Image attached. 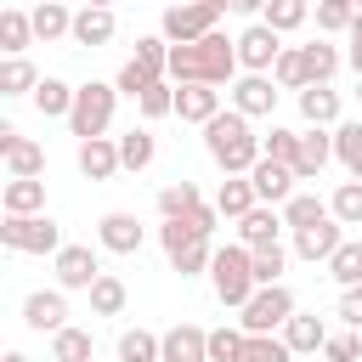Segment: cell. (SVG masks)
Masks as SVG:
<instances>
[{"instance_id": "obj_1", "label": "cell", "mask_w": 362, "mask_h": 362, "mask_svg": "<svg viewBox=\"0 0 362 362\" xmlns=\"http://www.w3.org/2000/svg\"><path fill=\"white\" fill-rule=\"evenodd\" d=\"M238 68H243L238 62V40H226L221 28L192 40V45H170V74L181 85H226Z\"/></svg>"}, {"instance_id": "obj_2", "label": "cell", "mask_w": 362, "mask_h": 362, "mask_svg": "<svg viewBox=\"0 0 362 362\" xmlns=\"http://www.w3.org/2000/svg\"><path fill=\"white\" fill-rule=\"evenodd\" d=\"M204 147H209V158L226 170V175H249L260 158H266V141L249 130V119L232 107V113H215L209 124H204Z\"/></svg>"}, {"instance_id": "obj_3", "label": "cell", "mask_w": 362, "mask_h": 362, "mask_svg": "<svg viewBox=\"0 0 362 362\" xmlns=\"http://www.w3.org/2000/svg\"><path fill=\"white\" fill-rule=\"evenodd\" d=\"M209 277H215V300L221 305H249L255 300V260H249V249L243 243H226V249H215V260H209Z\"/></svg>"}, {"instance_id": "obj_4", "label": "cell", "mask_w": 362, "mask_h": 362, "mask_svg": "<svg viewBox=\"0 0 362 362\" xmlns=\"http://www.w3.org/2000/svg\"><path fill=\"white\" fill-rule=\"evenodd\" d=\"M0 243L17 249V255H62V226L51 215H6Z\"/></svg>"}, {"instance_id": "obj_5", "label": "cell", "mask_w": 362, "mask_h": 362, "mask_svg": "<svg viewBox=\"0 0 362 362\" xmlns=\"http://www.w3.org/2000/svg\"><path fill=\"white\" fill-rule=\"evenodd\" d=\"M113 96H119V85H102V79L79 85V90H74V113H68V130H74L79 141H96V136L107 130V119H113Z\"/></svg>"}, {"instance_id": "obj_6", "label": "cell", "mask_w": 362, "mask_h": 362, "mask_svg": "<svg viewBox=\"0 0 362 362\" xmlns=\"http://www.w3.org/2000/svg\"><path fill=\"white\" fill-rule=\"evenodd\" d=\"M215 6L209 0H175V6H164V40L170 45H192V40H204V34H215Z\"/></svg>"}, {"instance_id": "obj_7", "label": "cell", "mask_w": 362, "mask_h": 362, "mask_svg": "<svg viewBox=\"0 0 362 362\" xmlns=\"http://www.w3.org/2000/svg\"><path fill=\"white\" fill-rule=\"evenodd\" d=\"M288 317H294V294H288L283 283L255 288V300L243 305V334H272V328H283Z\"/></svg>"}, {"instance_id": "obj_8", "label": "cell", "mask_w": 362, "mask_h": 362, "mask_svg": "<svg viewBox=\"0 0 362 362\" xmlns=\"http://www.w3.org/2000/svg\"><path fill=\"white\" fill-rule=\"evenodd\" d=\"M277 57H283V34H277V28H266V23H249V28L238 34V62H243L249 74H266V68H277Z\"/></svg>"}, {"instance_id": "obj_9", "label": "cell", "mask_w": 362, "mask_h": 362, "mask_svg": "<svg viewBox=\"0 0 362 362\" xmlns=\"http://www.w3.org/2000/svg\"><path fill=\"white\" fill-rule=\"evenodd\" d=\"M23 322H28L34 334H62V328H68V300H62V288H34V294L23 300Z\"/></svg>"}, {"instance_id": "obj_10", "label": "cell", "mask_w": 362, "mask_h": 362, "mask_svg": "<svg viewBox=\"0 0 362 362\" xmlns=\"http://www.w3.org/2000/svg\"><path fill=\"white\" fill-rule=\"evenodd\" d=\"M249 181H255V198H260V204H288L300 175H294L288 164H277V158H260V164L249 170Z\"/></svg>"}, {"instance_id": "obj_11", "label": "cell", "mask_w": 362, "mask_h": 362, "mask_svg": "<svg viewBox=\"0 0 362 362\" xmlns=\"http://www.w3.org/2000/svg\"><path fill=\"white\" fill-rule=\"evenodd\" d=\"M277 79H266V74H243L238 85H232V107L243 113V119H260V113H272L277 107V90H272Z\"/></svg>"}, {"instance_id": "obj_12", "label": "cell", "mask_w": 362, "mask_h": 362, "mask_svg": "<svg viewBox=\"0 0 362 362\" xmlns=\"http://www.w3.org/2000/svg\"><path fill=\"white\" fill-rule=\"evenodd\" d=\"M339 243H345V238H339V221H334V215L317 221V226H300V232H294V255H300V260H322V266H328Z\"/></svg>"}, {"instance_id": "obj_13", "label": "cell", "mask_w": 362, "mask_h": 362, "mask_svg": "<svg viewBox=\"0 0 362 362\" xmlns=\"http://www.w3.org/2000/svg\"><path fill=\"white\" fill-rule=\"evenodd\" d=\"M96 277H102L96 255H90L85 243H62V255H57V283H62V288H90Z\"/></svg>"}, {"instance_id": "obj_14", "label": "cell", "mask_w": 362, "mask_h": 362, "mask_svg": "<svg viewBox=\"0 0 362 362\" xmlns=\"http://www.w3.org/2000/svg\"><path fill=\"white\" fill-rule=\"evenodd\" d=\"M164 362H209V334L198 322H175L164 334Z\"/></svg>"}, {"instance_id": "obj_15", "label": "cell", "mask_w": 362, "mask_h": 362, "mask_svg": "<svg viewBox=\"0 0 362 362\" xmlns=\"http://www.w3.org/2000/svg\"><path fill=\"white\" fill-rule=\"evenodd\" d=\"M113 28H119V23H113V11H107V6H79V11H74V34H68V40L96 51V45H107V40H113Z\"/></svg>"}, {"instance_id": "obj_16", "label": "cell", "mask_w": 362, "mask_h": 362, "mask_svg": "<svg viewBox=\"0 0 362 362\" xmlns=\"http://www.w3.org/2000/svg\"><path fill=\"white\" fill-rule=\"evenodd\" d=\"M96 238H102V249H113V255H136V249H141V221L124 215V209H113V215H102Z\"/></svg>"}, {"instance_id": "obj_17", "label": "cell", "mask_w": 362, "mask_h": 362, "mask_svg": "<svg viewBox=\"0 0 362 362\" xmlns=\"http://www.w3.org/2000/svg\"><path fill=\"white\" fill-rule=\"evenodd\" d=\"M175 113H181L187 124H209V119L221 113V90H215V85H181V90H175Z\"/></svg>"}, {"instance_id": "obj_18", "label": "cell", "mask_w": 362, "mask_h": 362, "mask_svg": "<svg viewBox=\"0 0 362 362\" xmlns=\"http://www.w3.org/2000/svg\"><path fill=\"white\" fill-rule=\"evenodd\" d=\"M288 221L277 215V209H266V204H255L243 221H238V238H243V249H266V243H277V232H283Z\"/></svg>"}, {"instance_id": "obj_19", "label": "cell", "mask_w": 362, "mask_h": 362, "mask_svg": "<svg viewBox=\"0 0 362 362\" xmlns=\"http://www.w3.org/2000/svg\"><path fill=\"white\" fill-rule=\"evenodd\" d=\"M0 204H6V215H40L45 209V181L40 175H11Z\"/></svg>"}, {"instance_id": "obj_20", "label": "cell", "mask_w": 362, "mask_h": 362, "mask_svg": "<svg viewBox=\"0 0 362 362\" xmlns=\"http://www.w3.org/2000/svg\"><path fill=\"white\" fill-rule=\"evenodd\" d=\"M79 170H85L90 181H107L113 170H124V164H119V141H107V136L79 141Z\"/></svg>"}, {"instance_id": "obj_21", "label": "cell", "mask_w": 362, "mask_h": 362, "mask_svg": "<svg viewBox=\"0 0 362 362\" xmlns=\"http://www.w3.org/2000/svg\"><path fill=\"white\" fill-rule=\"evenodd\" d=\"M255 204H260V198H255V181H249V175H226L221 192H215V209H221L226 221H243Z\"/></svg>"}, {"instance_id": "obj_22", "label": "cell", "mask_w": 362, "mask_h": 362, "mask_svg": "<svg viewBox=\"0 0 362 362\" xmlns=\"http://www.w3.org/2000/svg\"><path fill=\"white\" fill-rule=\"evenodd\" d=\"M283 339H288V351H300V356H305V351H322V345H328V328H322V317H317V311H311V317H305V311H294V317L283 322Z\"/></svg>"}, {"instance_id": "obj_23", "label": "cell", "mask_w": 362, "mask_h": 362, "mask_svg": "<svg viewBox=\"0 0 362 362\" xmlns=\"http://www.w3.org/2000/svg\"><path fill=\"white\" fill-rule=\"evenodd\" d=\"M328 158H334V136H322V130L311 124V130L300 136V158H294V175H300V181H311V175H317Z\"/></svg>"}, {"instance_id": "obj_24", "label": "cell", "mask_w": 362, "mask_h": 362, "mask_svg": "<svg viewBox=\"0 0 362 362\" xmlns=\"http://www.w3.org/2000/svg\"><path fill=\"white\" fill-rule=\"evenodd\" d=\"M28 17H34V40H62V34H74V11H68L62 0H40Z\"/></svg>"}, {"instance_id": "obj_25", "label": "cell", "mask_w": 362, "mask_h": 362, "mask_svg": "<svg viewBox=\"0 0 362 362\" xmlns=\"http://www.w3.org/2000/svg\"><path fill=\"white\" fill-rule=\"evenodd\" d=\"M28 40H34V17L17 11V6H6V11H0V51H6V57H23Z\"/></svg>"}, {"instance_id": "obj_26", "label": "cell", "mask_w": 362, "mask_h": 362, "mask_svg": "<svg viewBox=\"0 0 362 362\" xmlns=\"http://www.w3.org/2000/svg\"><path fill=\"white\" fill-rule=\"evenodd\" d=\"M34 107H40L45 119H68V113H74V85H62V79L45 74V79L34 85Z\"/></svg>"}, {"instance_id": "obj_27", "label": "cell", "mask_w": 362, "mask_h": 362, "mask_svg": "<svg viewBox=\"0 0 362 362\" xmlns=\"http://www.w3.org/2000/svg\"><path fill=\"white\" fill-rule=\"evenodd\" d=\"M300 113H305V124L322 130V124L339 119V96H334L328 85H305V90H300Z\"/></svg>"}, {"instance_id": "obj_28", "label": "cell", "mask_w": 362, "mask_h": 362, "mask_svg": "<svg viewBox=\"0 0 362 362\" xmlns=\"http://www.w3.org/2000/svg\"><path fill=\"white\" fill-rule=\"evenodd\" d=\"M119 362H164V334H147V328L119 334Z\"/></svg>"}, {"instance_id": "obj_29", "label": "cell", "mask_w": 362, "mask_h": 362, "mask_svg": "<svg viewBox=\"0 0 362 362\" xmlns=\"http://www.w3.org/2000/svg\"><path fill=\"white\" fill-rule=\"evenodd\" d=\"M34 85H40V68L28 62V57H6L0 62V96H34Z\"/></svg>"}, {"instance_id": "obj_30", "label": "cell", "mask_w": 362, "mask_h": 362, "mask_svg": "<svg viewBox=\"0 0 362 362\" xmlns=\"http://www.w3.org/2000/svg\"><path fill=\"white\" fill-rule=\"evenodd\" d=\"M334 158L351 170V181H362V119H351V124L334 130Z\"/></svg>"}, {"instance_id": "obj_31", "label": "cell", "mask_w": 362, "mask_h": 362, "mask_svg": "<svg viewBox=\"0 0 362 362\" xmlns=\"http://www.w3.org/2000/svg\"><path fill=\"white\" fill-rule=\"evenodd\" d=\"M85 294H90V311H96V317H119V311H124V283H119L113 272H102Z\"/></svg>"}, {"instance_id": "obj_32", "label": "cell", "mask_w": 362, "mask_h": 362, "mask_svg": "<svg viewBox=\"0 0 362 362\" xmlns=\"http://www.w3.org/2000/svg\"><path fill=\"white\" fill-rule=\"evenodd\" d=\"M300 57H305V85H328L334 79V68H339V51L334 45H300Z\"/></svg>"}, {"instance_id": "obj_33", "label": "cell", "mask_w": 362, "mask_h": 362, "mask_svg": "<svg viewBox=\"0 0 362 362\" xmlns=\"http://www.w3.org/2000/svg\"><path fill=\"white\" fill-rule=\"evenodd\" d=\"M153 153H158V147H153V130H124V136H119V164H124V170H147Z\"/></svg>"}, {"instance_id": "obj_34", "label": "cell", "mask_w": 362, "mask_h": 362, "mask_svg": "<svg viewBox=\"0 0 362 362\" xmlns=\"http://www.w3.org/2000/svg\"><path fill=\"white\" fill-rule=\"evenodd\" d=\"M328 215H334V209H328L322 198H311V192H294V198L283 204V221H288L294 232H300V226H317V221H328Z\"/></svg>"}, {"instance_id": "obj_35", "label": "cell", "mask_w": 362, "mask_h": 362, "mask_svg": "<svg viewBox=\"0 0 362 362\" xmlns=\"http://www.w3.org/2000/svg\"><path fill=\"white\" fill-rule=\"evenodd\" d=\"M305 17H311V6H305V0H266V17H260V23H266V28H277V34H294Z\"/></svg>"}, {"instance_id": "obj_36", "label": "cell", "mask_w": 362, "mask_h": 362, "mask_svg": "<svg viewBox=\"0 0 362 362\" xmlns=\"http://www.w3.org/2000/svg\"><path fill=\"white\" fill-rule=\"evenodd\" d=\"M90 334L85 328H62V334H51V362H90Z\"/></svg>"}, {"instance_id": "obj_37", "label": "cell", "mask_w": 362, "mask_h": 362, "mask_svg": "<svg viewBox=\"0 0 362 362\" xmlns=\"http://www.w3.org/2000/svg\"><path fill=\"white\" fill-rule=\"evenodd\" d=\"M328 277H334L339 288H356V283H362V243H339L334 260H328Z\"/></svg>"}, {"instance_id": "obj_38", "label": "cell", "mask_w": 362, "mask_h": 362, "mask_svg": "<svg viewBox=\"0 0 362 362\" xmlns=\"http://www.w3.org/2000/svg\"><path fill=\"white\" fill-rule=\"evenodd\" d=\"M6 164H11V175H40V170H45V147L28 141V136H17V141L6 147Z\"/></svg>"}, {"instance_id": "obj_39", "label": "cell", "mask_w": 362, "mask_h": 362, "mask_svg": "<svg viewBox=\"0 0 362 362\" xmlns=\"http://www.w3.org/2000/svg\"><path fill=\"white\" fill-rule=\"evenodd\" d=\"M198 204H204V198H198V187H192V181H175V187H164V192H158V215H164V221L192 215Z\"/></svg>"}, {"instance_id": "obj_40", "label": "cell", "mask_w": 362, "mask_h": 362, "mask_svg": "<svg viewBox=\"0 0 362 362\" xmlns=\"http://www.w3.org/2000/svg\"><path fill=\"white\" fill-rule=\"evenodd\" d=\"M249 260H255V283H260V288H272V283H283V266H288V255H283V243H266V249H249Z\"/></svg>"}, {"instance_id": "obj_41", "label": "cell", "mask_w": 362, "mask_h": 362, "mask_svg": "<svg viewBox=\"0 0 362 362\" xmlns=\"http://www.w3.org/2000/svg\"><path fill=\"white\" fill-rule=\"evenodd\" d=\"M328 209H334L339 226H362V181H339V192L328 198Z\"/></svg>"}, {"instance_id": "obj_42", "label": "cell", "mask_w": 362, "mask_h": 362, "mask_svg": "<svg viewBox=\"0 0 362 362\" xmlns=\"http://www.w3.org/2000/svg\"><path fill=\"white\" fill-rule=\"evenodd\" d=\"M288 356H294V351H288V339H272V334H249L238 362H288Z\"/></svg>"}, {"instance_id": "obj_43", "label": "cell", "mask_w": 362, "mask_h": 362, "mask_svg": "<svg viewBox=\"0 0 362 362\" xmlns=\"http://www.w3.org/2000/svg\"><path fill=\"white\" fill-rule=\"evenodd\" d=\"M272 79H277L283 90H305V57H300V45H283V57H277Z\"/></svg>"}, {"instance_id": "obj_44", "label": "cell", "mask_w": 362, "mask_h": 362, "mask_svg": "<svg viewBox=\"0 0 362 362\" xmlns=\"http://www.w3.org/2000/svg\"><path fill=\"white\" fill-rule=\"evenodd\" d=\"M209 260H215L209 238H198V243H187V249H175V255H170V266H175L181 277H192V272H209Z\"/></svg>"}, {"instance_id": "obj_45", "label": "cell", "mask_w": 362, "mask_h": 362, "mask_svg": "<svg viewBox=\"0 0 362 362\" xmlns=\"http://www.w3.org/2000/svg\"><path fill=\"white\" fill-rule=\"evenodd\" d=\"M356 23V6L351 0H317V28L322 34H339V28H351Z\"/></svg>"}, {"instance_id": "obj_46", "label": "cell", "mask_w": 362, "mask_h": 362, "mask_svg": "<svg viewBox=\"0 0 362 362\" xmlns=\"http://www.w3.org/2000/svg\"><path fill=\"white\" fill-rule=\"evenodd\" d=\"M260 141H266V158H277V164H288V170H294V158H300V136H294V130L272 124V136H260Z\"/></svg>"}, {"instance_id": "obj_47", "label": "cell", "mask_w": 362, "mask_h": 362, "mask_svg": "<svg viewBox=\"0 0 362 362\" xmlns=\"http://www.w3.org/2000/svg\"><path fill=\"white\" fill-rule=\"evenodd\" d=\"M243 339L249 334H238V328H215L209 334V362H238L243 356Z\"/></svg>"}, {"instance_id": "obj_48", "label": "cell", "mask_w": 362, "mask_h": 362, "mask_svg": "<svg viewBox=\"0 0 362 362\" xmlns=\"http://www.w3.org/2000/svg\"><path fill=\"white\" fill-rule=\"evenodd\" d=\"M136 107H141L147 119H164V113H175V90H170V85L158 79L153 90H141V102H136Z\"/></svg>"}, {"instance_id": "obj_49", "label": "cell", "mask_w": 362, "mask_h": 362, "mask_svg": "<svg viewBox=\"0 0 362 362\" xmlns=\"http://www.w3.org/2000/svg\"><path fill=\"white\" fill-rule=\"evenodd\" d=\"M153 85H158V79H153L141 62H124V68H119V90H124V96H136V102H141V90H153Z\"/></svg>"}, {"instance_id": "obj_50", "label": "cell", "mask_w": 362, "mask_h": 362, "mask_svg": "<svg viewBox=\"0 0 362 362\" xmlns=\"http://www.w3.org/2000/svg\"><path fill=\"white\" fill-rule=\"evenodd\" d=\"M322 356H328V362H362V339H356V334H328Z\"/></svg>"}, {"instance_id": "obj_51", "label": "cell", "mask_w": 362, "mask_h": 362, "mask_svg": "<svg viewBox=\"0 0 362 362\" xmlns=\"http://www.w3.org/2000/svg\"><path fill=\"white\" fill-rule=\"evenodd\" d=\"M339 317H345V322H351V328H362V283H356V288H345V294H339Z\"/></svg>"}, {"instance_id": "obj_52", "label": "cell", "mask_w": 362, "mask_h": 362, "mask_svg": "<svg viewBox=\"0 0 362 362\" xmlns=\"http://www.w3.org/2000/svg\"><path fill=\"white\" fill-rule=\"evenodd\" d=\"M232 11H266V0H238Z\"/></svg>"}, {"instance_id": "obj_53", "label": "cell", "mask_w": 362, "mask_h": 362, "mask_svg": "<svg viewBox=\"0 0 362 362\" xmlns=\"http://www.w3.org/2000/svg\"><path fill=\"white\" fill-rule=\"evenodd\" d=\"M351 45H362V11H356V23H351Z\"/></svg>"}, {"instance_id": "obj_54", "label": "cell", "mask_w": 362, "mask_h": 362, "mask_svg": "<svg viewBox=\"0 0 362 362\" xmlns=\"http://www.w3.org/2000/svg\"><path fill=\"white\" fill-rule=\"evenodd\" d=\"M351 68H356V74H362V45H351Z\"/></svg>"}, {"instance_id": "obj_55", "label": "cell", "mask_w": 362, "mask_h": 362, "mask_svg": "<svg viewBox=\"0 0 362 362\" xmlns=\"http://www.w3.org/2000/svg\"><path fill=\"white\" fill-rule=\"evenodd\" d=\"M6 362H28V356H23V351H6Z\"/></svg>"}, {"instance_id": "obj_56", "label": "cell", "mask_w": 362, "mask_h": 362, "mask_svg": "<svg viewBox=\"0 0 362 362\" xmlns=\"http://www.w3.org/2000/svg\"><path fill=\"white\" fill-rule=\"evenodd\" d=\"M209 6H215V11H226V6H238V0H209Z\"/></svg>"}, {"instance_id": "obj_57", "label": "cell", "mask_w": 362, "mask_h": 362, "mask_svg": "<svg viewBox=\"0 0 362 362\" xmlns=\"http://www.w3.org/2000/svg\"><path fill=\"white\" fill-rule=\"evenodd\" d=\"M90 6H107V0H90Z\"/></svg>"}, {"instance_id": "obj_58", "label": "cell", "mask_w": 362, "mask_h": 362, "mask_svg": "<svg viewBox=\"0 0 362 362\" xmlns=\"http://www.w3.org/2000/svg\"><path fill=\"white\" fill-rule=\"evenodd\" d=\"M351 6H356V11H362V0H351Z\"/></svg>"}, {"instance_id": "obj_59", "label": "cell", "mask_w": 362, "mask_h": 362, "mask_svg": "<svg viewBox=\"0 0 362 362\" xmlns=\"http://www.w3.org/2000/svg\"><path fill=\"white\" fill-rule=\"evenodd\" d=\"M62 6H68V0H62ZM85 6H90V0H85Z\"/></svg>"}]
</instances>
